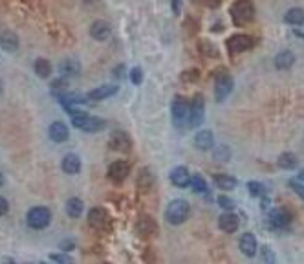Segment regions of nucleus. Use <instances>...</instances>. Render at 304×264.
I'll return each instance as SVG.
<instances>
[{
    "label": "nucleus",
    "instance_id": "1",
    "mask_svg": "<svg viewBox=\"0 0 304 264\" xmlns=\"http://www.w3.org/2000/svg\"><path fill=\"white\" fill-rule=\"evenodd\" d=\"M72 125L75 129H81L85 132H99L107 127V121L101 118H96V116H88L86 112H77V110H72Z\"/></svg>",
    "mask_w": 304,
    "mask_h": 264
},
{
    "label": "nucleus",
    "instance_id": "43",
    "mask_svg": "<svg viewBox=\"0 0 304 264\" xmlns=\"http://www.w3.org/2000/svg\"><path fill=\"white\" fill-rule=\"evenodd\" d=\"M10 211V204H8V200L4 198V196H0V216L6 215Z\"/></svg>",
    "mask_w": 304,
    "mask_h": 264
},
{
    "label": "nucleus",
    "instance_id": "9",
    "mask_svg": "<svg viewBox=\"0 0 304 264\" xmlns=\"http://www.w3.org/2000/svg\"><path fill=\"white\" fill-rule=\"evenodd\" d=\"M128 174H130V163L125 162V160H116L108 167V178L116 183H121Z\"/></svg>",
    "mask_w": 304,
    "mask_h": 264
},
{
    "label": "nucleus",
    "instance_id": "25",
    "mask_svg": "<svg viewBox=\"0 0 304 264\" xmlns=\"http://www.w3.org/2000/svg\"><path fill=\"white\" fill-rule=\"evenodd\" d=\"M0 46L6 50V52H17L19 50V37H17L13 32H6L2 37H0Z\"/></svg>",
    "mask_w": 304,
    "mask_h": 264
},
{
    "label": "nucleus",
    "instance_id": "12",
    "mask_svg": "<svg viewBox=\"0 0 304 264\" xmlns=\"http://www.w3.org/2000/svg\"><path fill=\"white\" fill-rule=\"evenodd\" d=\"M50 138L55 141V143H63L70 138V130L68 127L63 123V121H55V123L50 125Z\"/></svg>",
    "mask_w": 304,
    "mask_h": 264
},
{
    "label": "nucleus",
    "instance_id": "44",
    "mask_svg": "<svg viewBox=\"0 0 304 264\" xmlns=\"http://www.w3.org/2000/svg\"><path fill=\"white\" fill-rule=\"evenodd\" d=\"M61 249H66V251H70V249H74V240H63L61 242Z\"/></svg>",
    "mask_w": 304,
    "mask_h": 264
},
{
    "label": "nucleus",
    "instance_id": "3",
    "mask_svg": "<svg viewBox=\"0 0 304 264\" xmlns=\"http://www.w3.org/2000/svg\"><path fill=\"white\" fill-rule=\"evenodd\" d=\"M255 15V8L251 0H236L235 4L231 6V19L236 26H244L253 19Z\"/></svg>",
    "mask_w": 304,
    "mask_h": 264
},
{
    "label": "nucleus",
    "instance_id": "46",
    "mask_svg": "<svg viewBox=\"0 0 304 264\" xmlns=\"http://www.w3.org/2000/svg\"><path fill=\"white\" fill-rule=\"evenodd\" d=\"M121 72H125V66H123V65H119L118 68H116V70H114V76H116V77H121V76H123Z\"/></svg>",
    "mask_w": 304,
    "mask_h": 264
},
{
    "label": "nucleus",
    "instance_id": "37",
    "mask_svg": "<svg viewBox=\"0 0 304 264\" xmlns=\"http://www.w3.org/2000/svg\"><path fill=\"white\" fill-rule=\"evenodd\" d=\"M289 187L293 189V193L297 196L304 200V183H300V180H289Z\"/></svg>",
    "mask_w": 304,
    "mask_h": 264
},
{
    "label": "nucleus",
    "instance_id": "30",
    "mask_svg": "<svg viewBox=\"0 0 304 264\" xmlns=\"http://www.w3.org/2000/svg\"><path fill=\"white\" fill-rule=\"evenodd\" d=\"M66 213H68L72 218H79L81 213H83V200L81 198H68L66 202Z\"/></svg>",
    "mask_w": 304,
    "mask_h": 264
},
{
    "label": "nucleus",
    "instance_id": "38",
    "mask_svg": "<svg viewBox=\"0 0 304 264\" xmlns=\"http://www.w3.org/2000/svg\"><path fill=\"white\" fill-rule=\"evenodd\" d=\"M130 81H132V85H139V83L143 81V70L141 68H132L130 70Z\"/></svg>",
    "mask_w": 304,
    "mask_h": 264
},
{
    "label": "nucleus",
    "instance_id": "24",
    "mask_svg": "<svg viewBox=\"0 0 304 264\" xmlns=\"http://www.w3.org/2000/svg\"><path fill=\"white\" fill-rule=\"evenodd\" d=\"M295 65V55L288 50H284L280 54L275 57V66H277L278 70H289L291 66Z\"/></svg>",
    "mask_w": 304,
    "mask_h": 264
},
{
    "label": "nucleus",
    "instance_id": "26",
    "mask_svg": "<svg viewBox=\"0 0 304 264\" xmlns=\"http://www.w3.org/2000/svg\"><path fill=\"white\" fill-rule=\"evenodd\" d=\"M284 21L288 22V24H291V26H302L304 24V10H300V8H291V10L286 11Z\"/></svg>",
    "mask_w": 304,
    "mask_h": 264
},
{
    "label": "nucleus",
    "instance_id": "10",
    "mask_svg": "<svg viewBox=\"0 0 304 264\" xmlns=\"http://www.w3.org/2000/svg\"><path fill=\"white\" fill-rule=\"evenodd\" d=\"M267 220H269V226L275 227V229H284L291 224V215L286 209H271Z\"/></svg>",
    "mask_w": 304,
    "mask_h": 264
},
{
    "label": "nucleus",
    "instance_id": "33",
    "mask_svg": "<svg viewBox=\"0 0 304 264\" xmlns=\"http://www.w3.org/2000/svg\"><path fill=\"white\" fill-rule=\"evenodd\" d=\"M191 185L192 189L196 191V193L203 194L205 191H207V183H205V180H203L200 174H194V176H191Z\"/></svg>",
    "mask_w": 304,
    "mask_h": 264
},
{
    "label": "nucleus",
    "instance_id": "13",
    "mask_svg": "<svg viewBox=\"0 0 304 264\" xmlns=\"http://www.w3.org/2000/svg\"><path fill=\"white\" fill-rule=\"evenodd\" d=\"M138 233L141 237H152L158 233V224L152 216H141L138 220Z\"/></svg>",
    "mask_w": 304,
    "mask_h": 264
},
{
    "label": "nucleus",
    "instance_id": "51",
    "mask_svg": "<svg viewBox=\"0 0 304 264\" xmlns=\"http://www.w3.org/2000/svg\"><path fill=\"white\" fill-rule=\"evenodd\" d=\"M4 183V176H2V173H0V185Z\"/></svg>",
    "mask_w": 304,
    "mask_h": 264
},
{
    "label": "nucleus",
    "instance_id": "31",
    "mask_svg": "<svg viewBox=\"0 0 304 264\" xmlns=\"http://www.w3.org/2000/svg\"><path fill=\"white\" fill-rule=\"evenodd\" d=\"M297 156H295L293 152H284V154H280L278 156V167L282 169H295L297 167Z\"/></svg>",
    "mask_w": 304,
    "mask_h": 264
},
{
    "label": "nucleus",
    "instance_id": "32",
    "mask_svg": "<svg viewBox=\"0 0 304 264\" xmlns=\"http://www.w3.org/2000/svg\"><path fill=\"white\" fill-rule=\"evenodd\" d=\"M66 90H68V81H66L64 77L55 79V81L52 83V94H54V96L61 97L63 94H66Z\"/></svg>",
    "mask_w": 304,
    "mask_h": 264
},
{
    "label": "nucleus",
    "instance_id": "20",
    "mask_svg": "<svg viewBox=\"0 0 304 264\" xmlns=\"http://www.w3.org/2000/svg\"><path fill=\"white\" fill-rule=\"evenodd\" d=\"M108 222V215L107 211L101 209V207H94V209H90V213H88V224H90L92 227H105Z\"/></svg>",
    "mask_w": 304,
    "mask_h": 264
},
{
    "label": "nucleus",
    "instance_id": "7",
    "mask_svg": "<svg viewBox=\"0 0 304 264\" xmlns=\"http://www.w3.org/2000/svg\"><path fill=\"white\" fill-rule=\"evenodd\" d=\"M203 118H205V103H203V97L198 94L192 99L191 110H189V125L191 127H200L203 123Z\"/></svg>",
    "mask_w": 304,
    "mask_h": 264
},
{
    "label": "nucleus",
    "instance_id": "52",
    "mask_svg": "<svg viewBox=\"0 0 304 264\" xmlns=\"http://www.w3.org/2000/svg\"><path fill=\"white\" fill-rule=\"evenodd\" d=\"M0 94H2V81H0Z\"/></svg>",
    "mask_w": 304,
    "mask_h": 264
},
{
    "label": "nucleus",
    "instance_id": "16",
    "mask_svg": "<svg viewBox=\"0 0 304 264\" xmlns=\"http://www.w3.org/2000/svg\"><path fill=\"white\" fill-rule=\"evenodd\" d=\"M171 182L176 185V187H187L191 183V174L187 171V167H174L171 171Z\"/></svg>",
    "mask_w": 304,
    "mask_h": 264
},
{
    "label": "nucleus",
    "instance_id": "42",
    "mask_svg": "<svg viewBox=\"0 0 304 264\" xmlns=\"http://www.w3.org/2000/svg\"><path fill=\"white\" fill-rule=\"evenodd\" d=\"M50 259L52 260H55V262H66V264H70L72 262V259H70L68 255H57V253H54V255H50Z\"/></svg>",
    "mask_w": 304,
    "mask_h": 264
},
{
    "label": "nucleus",
    "instance_id": "4",
    "mask_svg": "<svg viewBox=\"0 0 304 264\" xmlns=\"http://www.w3.org/2000/svg\"><path fill=\"white\" fill-rule=\"evenodd\" d=\"M28 226L33 229H44L46 226H50L52 220V213L48 207H32L26 215Z\"/></svg>",
    "mask_w": 304,
    "mask_h": 264
},
{
    "label": "nucleus",
    "instance_id": "11",
    "mask_svg": "<svg viewBox=\"0 0 304 264\" xmlns=\"http://www.w3.org/2000/svg\"><path fill=\"white\" fill-rule=\"evenodd\" d=\"M110 147H112L114 151L128 152L130 151V147H132V141H130L127 132H123V130H114L112 136H110Z\"/></svg>",
    "mask_w": 304,
    "mask_h": 264
},
{
    "label": "nucleus",
    "instance_id": "23",
    "mask_svg": "<svg viewBox=\"0 0 304 264\" xmlns=\"http://www.w3.org/2000/svg\"><path fill=\"white\" fill-rule=\"evenodd\" d=\"M63 171L66 174H77L81 171V160L79 156H75V154H66L63 158Z\"/></svg>",
    "mask_w": 304,
    "mask_h": 264
},
{
    "label": "nucleus",
    "instance_id": "17",
    "mask_svg": "<svg viewBox=\"0 0 304 264\" xmlns=\"http://www.w3.org/2000/svg\"><path fill=\"white\" fill-rule=\"evenodd\" d=\"M118 92L116 85H101V87L94 88V90L88 94V99L90 101H101V99H107V97L114 96Z\"/></svg>",
    "mask_w": 304,
    "mask_h": 264
},
{
    "label": "nucleus",
    "instance_id": "28",
    "mask_svg": "<svg viewBox=\"0 0 304 264\" xmlns=\"http://www.w3.org/2000/svg\"><path fill=\"white\" fill-rule=\"evenodd\" d=\"M33 68H35V74H37L41 79H48V77L52 76V65H50V61L43 59V57L35 61Z\"/></svg>",
    "mask_w": 304,
    "mask_h": 264
},
{
    "label": "nucleus",
    "instance_id": "6",
    "mask_svg": "<svg viewBox=\"0 0 304 264\" xmlns=\"http://www.w3.org/2000/svg\"><path fill=\"white\" fill-rule=\"evenodd\" d=\"M231 90H233V77L227 72L218 74L216 81H214V97H216V101L218 103L225 101V97L229 96Z\"/></svg>",
    "mask_w": 304,
    "mask_h": 264
},
{
    "label": "nucleus",
    "instance_id": "45",
    "mask_svg": "<svg viewBox=\"0 0 304 264\" xmlns=\"http://www.w3.org/2000/svg\"><path fill=\"white\" fill-rule=\"evenodd\" d=\"M269 204H271V200L267 198L266 194H262V209H267V207H269Z\"/></svg>",
    "mask_w": 304,
    "mask_h": 264
},
{
    "label": "nucleus",
    "instance_id": "21",
    "mask_svg": "<svg viewBox=\"0 0 304 264\" xmlns=\"http://www.w3.org/2000/svg\"><path fill=\"white\" fill-rule=\"evenodd\" d=\"M218 226L225 233H235L238 229V216L233 215V213H224L218 218Z\"/></svg>",
    "mask_w": 304,
    "mask_h": 264
},
{
    "label": "nucleus",
    "instance_id": "14",
    "mask_svg": "<svg viewBox=\"0 0 304 264\" xmlns=\"http://www.w3.org/2000/svg\"><path fill=\"white\" fill-rule=\"evenodd\" d=\"M110 33H112L110 24L105 21H96L90 26V35L96 39V41H107V39L110 37Z\"/></svg>",
    "mask_w": 304,
    "mask_h": 264
},
{
    "label": "nucleus",
    "instance_id": "41",
    "mask_svg": "<svg viewBox=\"0 0 304 264\" xmlns=\"http://www.w3.org/2000/svg\"><path fill=\"white\" fill-rule=\"evenodd\" d=\"M262 260L264 262H275V255H273L271 248H267V246L262 248Z\"/></svg>",
    "mask_w": 304,
    "mask_h": 264
},
{
    "label": "nucleus",
    "instance_id": "47",
    "mask_svg": "<svg viewBox=\"0 0 304 264\" xmlns=\"http://www.w3.org/2000/svg\"><path fill=\"white\" fill-rule=\"evenodd\" d=\"M172 8H174V13H180V0H172Z\"/></svg>",
    "mask_w": 304,
    "mask_h": 264
},
{
    "label": "nucleus",
    "instance_id": "49",
    "mask_svg": "<svg viewBox=\"0 0 304 264\" xmlns=\"http://www.w3.org/2000/svg\"><path fill=\"white\" fill-rule=\"evenodd\" d=\"M299 180H300V182H304V169H302V171H299Z\"/></svg>",
    "mask_w": 304,
    "mask_h": 264
},
{
    "label": "nucleus",
    "instance_id": "48",
    "mask_svg": "<svg viewBox=\"0 0 304 264\" xmlns=\"http://www.w3.org/2000/svg\"><path fill=\"white\" fill-rule=\"evenodd\" d=\"M207 4H209V6H218V4H220V0H207Z\"/></svg>",
    "mask_w": 304,
    "mask_h": 264
},
{
    "label": "nucleus",
    "instance_id": "40",
    "mask_svg": "<svg viewBox=\"0 0 304 264\" xmlns=\"http://www.w3.org/2000/svg\"><path fill=\"white\" fill-rule=\"evenodd\" d=\"M198 77H200V72H198V70H189V72H185V74H182V81L192 83V81H198Z\"/></svg>",
    "mask_w": 304,
    "mask_h": 264
},
{
    "label": "nucleus",
    "instance_id": "8",
    "mask_svg": "<svg viewBox=\"0 0 304 264\" xmlns=\"http://www.w3.org/2000/svg\"><path fill=\"white\" fill-rule=\"evenodd\" d=\"M253 48V39L249 35H244V33H238V35H233V37L227 39V50L229 54H242V52H247V50Z\"/></svg>",
    "mask_w": 304,
    "mask_h": 264
},
{
    "label": "nucleus",
    "instance_id": "22",
    "mask_svg": "<svg viewBox=\"0 0 304 264\" xmlns=\"http://www.w3.org/2000/svg\"><path fill=\"white\" fill-rule=\"evenodd\" d=\"M59 74L63 77H75L81 74V65L75 59H64L59 65Z\"/></svg>",
    "mask_w": 304,
    "mask_h": 264
},
{
    "label": "nucleus",
    "instance_id": "27",
    "mask_svg": "<svg viewBox=\"0 0 304 264\" xmlns=\"http://www.w3.org/2000/svg\"><path fill=\"white\" fill-rule=\"evenodd\" d=\"M152 182H154V178H152L150 169H147V167L139 169L138 180H136V183H138V189H141V191H149L150 185H152Z\"/></svg>",
    "mask_w": 304,
    "mask_h": 264
},
{
    "label": "nucleus",
    "instance_id": "34",
    "mask_svg": "<svg viewBox=\"0 0 304 264\" xmlns=\"http://www.w3.org/2000/svg\"><path fill=\"white\" fill-rule=\"evenodd\" d=\"M214 158L218 160V162H227L231 158V151H229V147H225V145H220L216 151H214Z\"/></svg>",
    "mask_w": 304,
    "mask_h": 264
},
{
    "label": "nucleus",
    "instance_id": "36",
    "mask_svg": "<svg viewBox=\"0 0 304 264\" xmlns=\"http://www.w3.org/2000/svg\"><path fill=\"white\" fill-rule=\"evenodd\" d=\"M200 52L205 55H218V50L214 48L211 43H207V41H202V43H200Z\"/></svg>",
    "mask_w": 304,
    "mask_h": 264
},
{
    "label": "nucleus",
    "instance_id": "50",
    "mask_svg": "<svg viewBox=\"0 0 304 264\" xmlns=\"http://www.w3.org/2000/svg\"><path fill=\"white\" fill-rule=\"evenodd\" d=\"M85 4H96V2H99V0H83Z\"/></svg>",
    "mask_w": 304,
    "mask_h": 264
},
{
    "label": "nucleus",
    "instance_id": "15",
    "mask_svg": "<svg viewBox=\"0 0 304 264\" xmlns=\"http://www.w3.org/2000/svg\"><path fill=\"white\" fill-rule=\"evenodd\" d=\"M256 248H258V244H256V238L253 233H244L240 237V249L242 253L245 257H255L256 253Z\"/></svg>",
    "mask_w": 304,
    "mask_h": 264
},
{
    "label": "nucleus",
    "instance_id": "39",
    "mask_svg": "<svg viewBox=\"0 0 304 264\" xmlns=\"http://www.w3.org/2000/svg\"><path fill=\"white\" fill-rule=\"evenodd\" d=\"M218 205L222 207V209H233L235 207V202L229 198V196H225V194H222V196H218Z\"/></svg>",
    "mask_w": 304,
    "mask_h": 264
},
{
    "label": "nucleus",
    "instance_id": "18",
    "mask_svg": "<svg viewBox=\"0 0 304 264\" xmlns=\"http://www.w3.org/2000/svg\"><path fill=\"white\" fill-rule=\"evenodd\" d=\"M194 145L196 149L200 151H211L214 145V138H213V132L211 130H200L194 138Z\"/></svg>",
    "mask_w": 304,
    "mask_h": 264
},
{
    "label": "nucleus",
    "instance_id": "5",
    "mask_svg": "<svg viewBox=\"0 0 304 264\" xmlns=\"http://www.w3.org/2000/svg\"><path fill=\"white\" fill-rule=\"evenodd\" d=\"M189 110H191V107L187 105L185 97H174V101H172V121L178 129H183L189 123Z\"/></svg>",
    "mask_w": 304,
    "mask_h": 264
},
{
    "label": "nucleus",
    "instance_id": "19",
    "mask_svg": "<svg viewBox=\"0 0 304 264\" xmlns=\"http://www.w3.org/2000/svg\"><path fill=\"white\" fill-rule=\"evenodd\" d=\"M86 99H88V97L81 96V94H68V92L59 97L61 105H63L68 112H70V110H74V107H81L83 103H86Z\"/></svg>",
    "mask_w": 304,
    "mask_h": 264
},
{
    "label": "nucleus",
    "instance_id": "29",
    "mask_svg": "<svg viewBox=\"0 0 304 264\" xmlns=\"http://www.w3.org/2000/svg\"><path fill=\"white\" fill-rule=\"evenodd\" d=\"M214 183H216V187H220L222 191H231V189L236 187V180L233 176H227V174H216L214 176Z\"/></svg>",
    "mask_w": 304,
    "mask_h": 264
},
{
    "label": "nucleus",
    "instance_id": "35",
    "mask_svg": "<svg viewBox=\"0 0 304 264\" xmlns=\"http://www.w3.org/2000/svg\"><path fill=\"white\" fill-rule=\"evenodd\" d=\"M247 189H249V193L253 194V196H262V194H266V187H264L260 182H249L247 183Z\"/></svg>",
    "mask_w": 304,
    "mask_h": 264
},
{
    "label": "nucleus",
    "instance_id": "2",
    "mask_svg": "<svg viewBox=\"0 0 304 264\" xmlns=\"http://www.w3.org/2000/svg\"><path fill=\"white\" fill-rule=\"evenodd\" d=\"M189 215H191V205H189L187 200H182V198L172 200L165 209V218L169 224H172V226H180V224H183V222L189 218Z\"/></svg>",
    "mask_w": 304,
    "mask_h": 264
}]
</instances>
